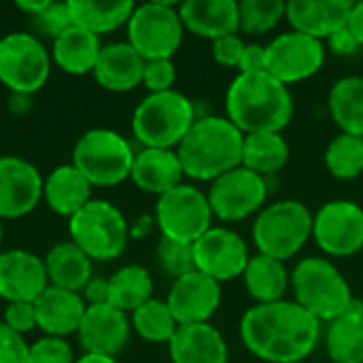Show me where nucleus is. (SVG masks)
Segmentation results:
<instances>
[{
    "instance_id": "53",
    "label": "nucleus",
    "mask_w": 363,
    "mask_h": 363,
    "mask_svg": "<svg viewBox=\"0 0 363 363\" xmlns=\"http://www.w3.org/2000/svg\"><path fill=\"white\" fill-rule=\"evenodd\" d=\"M0 38H2V36H0Z\"/></svg>"
},
{
    "instance_id": "39",
    "label": "nucleus",
    "mask_w": 363,
    "mask_h": 363,
    "mask_svg": "<svg viewBox=\"0 0 363 363\" xmlns=\"http://www.w3.org/2000/svg\"><path fill=\"white\" fill-rule=\"evenodd\" d=\"M72 347L66 338H51L43 336L30 345L28 363H74Z\"/></svg>"
},
{
    "instance_id": "40",
    "label": "nucleus",
    "mask_w": 363,
    "mask_h": 363,
    "mask_svg": "<svg viewBox=\"0 0 363 363\" xmlns=\"http://www.w3.org/2000/svg\"><path fill=\"white\" fill-rule=\"evenodd\" d=\"M177 66L172 60H147L143 70V85L149 94H162L174 89Z\"/></svg>"
},
{
    "instance_id": "14",
    "label": "nucleus",
    "mask_w": 363,
    "mask_h": 363,
    "mask_svg": "<svg viewBox=\"0 0 363 363\" xmlns=\"http://www.w3.org/2000/svg\"><path fill=\"white\" fill-rule=\"evenodd\" d=\"M313 238L330 257H351L363 249V208L353 200L325 202L313 215Z\"/></svg>"
},
{
    "instance_id": "32",
    "label": "nucleus",
    "mask_w": 363,
    "mask_h": 363,
    "mask_svg": "<svg viewBox=\"0 0 363 363\" xmlns=\"http://www.w3.org/2000/svg\"><path fill=\"white\" fill-rule=\"evenodd\" d=\"M328 108L342 134L363 138V77L338 79L330 89Z\"/></svg>"
},
{
    "instance_id": "19",
    "label": "nucleus",
    "mask_w": 363,
    "mask_h": 363,
    "mask_svg": "<svg viewBox=\"0 0 363 363\" xmlns=\"http://www.w3.org/2000/svg\"><path fill=\"white\" fill-rule=\"evenodd\" d=\"M49 285L43 257L26 249L0 253V298L6 304L34 302Z\"/></svg>"
},
{
    "instance_id": "4",
    "label": "nucleus",
    "mask_w": 363,
    "mask_h": 363,
    "mask_svg": "<svg viewBox=\"0 0 363 363\" xmlns=\"http://www.w3.org/2000/svg\"><path fill=\"white\" fill-rule=\"evenodd\" d=\"M196 119L194 102L170 89L140 100L132 113V132L143 149H177Z\"/></svg>"
},
{
    "instance_id": "49",
    "label": "nucleus",
    "mask_w": 363,
    "mask_h": 363,
    "mask_svg": "<svg viewBox=\"0 0 363 363\" xmlns=\"http://www.w3.org/2000/svg\"><path fill=\"white\" fill-rule=\"evenodd\" d=\"M49 4H51V0H17V2H15V6H17L19 11L32 15L34 19L45 11Z\"/></svg>"
},
{
    "instance_id": "29",
    "label": "nucleus",
    "mask_w": 363,
    "mask_h": 363,
    "mask_svg": "<svg viewBox=\"0 0 363 363\" xmlns=\"http://www.w3.org/2000/svg\"><path fill=\"white\" fill-rule=\"evenodd\" d=\"M325 349L332 363H363V302L353 300L345 315L328 323Z\"/></svg>"
},
{
    "instance_id": "21",
    "label": "nucleus",
    "mask_w": 363,
    "mask_h": 363,
    "mask_svg": "<svg viewBox=\"0 0 363 363\" xmlns=\"http://www.w3.org/2000/svg\"><path fill=\"white\" fill-rule=\"evenodd\" d=\"M36 328L51 338H66L79 332L87 304L81 294L47 285V289L34 300Z\"/></svg>"
},
{
    "instance_id": "44",
    "label": "nucleus",
    "mask_w": 363,
    "mask_h": 363,
    "mask_svg": "<svg viewBox=\"0 0 363 363\" xmlns=\"http://www.w3.org/2000/svg\"><path fill=\"white\" fill-rule=\"evenodd\" d=\"M245 47H247V43L238 34H230V36L213 40V57L217 64H221L225 68H238Z\"/></svg>"
},
{
    "instance_id": "48",
    "label": "nucleus",
    "mask_w": 363,
    "mask_h": 363,
    "mask_svg": "<svg viewBox=\"0 0 363 363\" xmlns=\"http://www.w3.org/2000/svg\"><path fill=\"white\" fill-rule=\"evenodd\" d=\"M349 28L355 34V38L359 40V45L363 47V0L362 2H353L351 9V17H349Z\"/></svg>"
},
{
    "instance_id": "34",
    "label": "nucleus",
    "mask_w": 363,
    "mask_h": 363,
    "mask_svg": "<svg viewBox=\"0 0 363 363\" xmlns=\"http://www.w3.org/2000/svg\"><path fill=\"white\" fill-rule=\"evenodd\" d=\"M153 298V279L145 266L130 264L108 277V304L121 313H134Z\"/></svg>"
},
{
    "instance_id": "23",
    "label": "nucleus",
    "mask_w": 363,
    "mask_h": 363,
    "mask_svg": "<svg viewBox=\"0 0 363 363\" xmlns=\"http://www.w3.org/2000/svg\"><path fill=\"white\" fill-rule=\"evenodd\" d=\"M143 70H145L143 55L125 40V43L104 45L100 49L91 74L102 89L123 94L143 83Z\"/></svg>"
},
{
    "instance_id": "12",
    "label": "nucleus",
    "mask_w": 363,
    "mask_h": 363,
    "mask_svg": "<svg viewBox=\"0 0 363 363\" xmlns=\"http://www.w3.org/2000/svg\"><path fill=\"white\" fill-rule=\"evenodd\" d=\"M213 217L221 221H242L266 206L268 181L245 166L215 179L206 191Z\"/></svg>"
},
{
    "instance_id": "51",
    "label": "nucleus",
    "mask_w": 363,
    "mask_h": 363,
    "mask_svg": "<svg viewBox=\"0 0 363 363\" xmlns=\"http://www.w3.org/2000/svg\"><path fill=\"white\" fill-rule=\"evenodd\" d=\"M74 363H119L117 357H106V355H89L83 353V357H79Z\"/></svg>"
},
{
    "instance_id": "11",
    "label": "nucleus",
    "mask_w": 363,
    "mask_h": 363,
    "mask_svg": "<svg viewBox=\"0 0 363 363\" xmlns=\"http://www.w3.org/2000/svg\"><path fill=\"white\" fill-rule=\"evenodd\" d=\"M153 217L164 238L189 245L213 228V211L206 194L187 183L160 196Z\"/></svg>"
},
{
    "instance_id": "18",
    "label": "nucleus",
    "mask_w": 363,
    "mask_h": 363,
    "mask_svg": "<svg viewBox=\"0 0 363 363\" xmlns=\"http://www.w3.org/2000/svg\"><path fill=\"white\" fill-rule=\"evenodd\" d=\"M130 317L111 304L87 306L77 338L83 353L117 357L130 340Z\"/></svg>"
},
{
    "instance_id": "2",
    "label": "nucleus",
    "mask_w": 363,
    "mask_h": 363,
    "mask_svg": "<svg viewBox=\"0 0 363 363\" xmlns=\"http://www.w3.org/2000/svg\"><path fill=\"white\" fill-rule=\"evenodd\" d=\"M225 117L242 132H283L294 117V96L266 70L238 74L225 94Z\"/></svg>"
},
{
    "instance_id": "28",
    "label": "nucleus",
    "mask_w": 363,
    "mask_h": 363,
    "mask_svg": "<svg viewBox=\"0 0 363 363\" xmlns=\"http://www.w3.org/2000/svg\"><path fill=\"white\" fill-rule=\"evenodd\" d=\"M43 262H45L49 285L60 289L81 294L83 287L94 279L91 272L94 262L72 240L53 245L43 257Z\"/></svg>"
},
{
    "instance_id": "45",
    "label": "nucleus",
    "mask_w": 363,
    "mask_h": 363,
    "mask_svg": "<svg viewBox=\"0 0 363 363\" xmlns=\"http://www.w3.org/2000/svg\"><path fill=\"white\" fill-rule=\"evenodd\" d=\"M266 70V45H247L238 62V74H251Z\"/></svg>"
},
{
    "instance_id": "42",
    "label": "nucleus",
    "mask_w": 363,
    "mask_h": 363,
    "mask_svg": "<svg viewBox=\"0 0 363 363\" xmlns=\"http://www.w3.org/2000/svg\"><path fill=\"white\" fill-rule=\"evenodd\" d=\"M2 323L6 328H11L15 334H19V336L32 332L36 328L34 302H13V304H6Z\"/></svg>"
},
{
    "instance_id": "27",
    "label": "nucleus",
    "mask_w": 363,
    "mask_h": 363,
    "mask_svg": "<svg viewBox=\"0 0 363 363\" xmlns=\"http://www.w3.org/2000/svg\"><path fill=\"white\" fill-rule=\"evenodd\" d=\"M100 49H102L100 36L79 26H70L57 38H53L51 60L66 74H74V77L91 74L98 62Z\"/></svg>"
},
{
    "instance_id": "43",
    "label": "nucleus",
    "mask_w": 363,
    "mask_h": 363,
    "mask_svg": "<svg viewBox=\"0 0 363 363\" xmlns=\"http://www.w3.org/2000/svg\"><path fill=\"white\" fill-rule=\"evenodd\" d=\"M30 345L0 321V363H28Z\"/></svg>"
},
{
    "instance_id": "37",
    "label": "nucleus",
    "mask_w": 363,
    "mask_h": 363,
    "mask_svg": "<svg viewBox=\"0 0 363 363\" xmlns=\"http://www.w3.org/2000/svg\"><path fill=\"white\" fill-rule=\"evenodd\" d=\"M287 2L283 0H245L238 2L240 32L247 34H266L279 26L285 17Z\"/></svg>"
},
{
    "instance_id": "31",
    "label": "nucleus",
    "mask_w": 363,
    "mask_h": 363,
    "mask_svg": "<svg viewBox=\"0 0 363 363\" xmlns=\"http://www.w3.org/2000/svg\"><path fill=\"white\" fill-rule=\"evenodd\" d=\"M72 26H79L96 36L128 26L136 4L130 0L96 2V0H66Z\"/></svg>"
},
{
    "instance_id": "16",
    "label": "nucleus",
    "mask_w": 363,
    "mask_h": 363,
    "mask_svg": "<svg viewBox=\"0 0 363 363\" xmlns=\"http://www.w3.org/2000/svg\"><path fill=\"white\" fill-rule=\"evenodd\" d=\"M38 168L23 157L0 155V219H19L30 215L43 200Z\"/></svg>"
},
{
    "instance_id": "30",
    "label": "nucleus",
    "mask_w": 363,
    "mask_h": 363,
    "mask_svg": "<svg viewBox=\"0 0 363 363\" xmlns=\"http://www.w3.org/2000/svg\"><path fill=\"white\" fill-rule=\"evenodd\" d=\"M242 277H245V287L249 296L257 304L281 302L291 285V277L285 268V262L262 255V253L249 259Z\"/></svg>"
},
{
    "instance_id": "7",
    "label": "nucleus",
    "mask_w": 363,
    "mask_h": 363,
    "mask_svg": "<svg viewBox=\"0 0 363 363\" xmlns=\"http://www.w3.org/2000/svg\"><path fill=\"white\" fill-rule=\"evenodd\" d=\"M134 155L125 136L108 128H94L77 140L70 164L91 187H115L130 179Z\"/></svg>"
},
{
    "instance_id": "38",
    "label": "nucleus",
    "mask_w": 363,
    "mask_h": 363,
    "mask_svg": "<svg viewBox=\"0 0 363 363\" xmlns=\"http://www.w3.org/2000/svg\"><path fill=\"white\" fill-rule=\"evenodd\" d=\"M157 264L174 281L189 274V272H194L196 270L194 245L170 240V238L162 236L160 242H157Z\"/></svg>"
},
{
    "instance_id": "46",
    "label": "nucleus",
    "mask_w": 363,
    "mask_h": 363,
    "mask_svg": "<svg viewBox=\"0 0 363 363\" xmlns=\"http://www.w3.org/2000/svg\"><path fill=\"white\" fill-rule=\"evenodd\" d=\"M328 47H330V51L336 53V55H353L362 45H359V40L355 38V34L351 32V28L345 26V28L336 30V32L328 38Z\"/></svg>"
},
{
    "instance_id": "35",
    "label": "nucleus",
    "mask_w": 363,
    "mask_h": 363,
    "mask_svg": "<svg viewBox=\"0 0 363 363\" xmlns=\"http://www.w3.org/2000/svg\"><path fill=\"white\" fill-rule=\"evenodd\" d=\"M132 330L151 345H168L179 330L177 319L172 317L166 300L151 298L140 308H136L130 317Z\"/></svg>"
},
{
    "instance_id": "41",
    "label": "nucleus",
    "mask_w": 363,
    "mask_h": 363,
    "mask_svg": "<svg viewBox=\"0 0 363 363\" xmlns=\"http://www.w3.org/2000/svg\"><path fill=\"white\" fill-rule=\"evenodd\" d=\"M36 21L45 34H49L51 38H57L64 30H68L72 26L68 2H53L51 0V4L36 17Z\"/></svg>"
},
{
    "instance_id": "17",
    "label": "nucleus",
    "mask_w": 363,
    "mask_h": 363,
    "mask_svg": "<svg viewBox=\"0 0 363 363\" xmlns=\"http://www.w3.org/2000/svg\"><path fill=\"white\" fill-rule=\"evenodd\" d=\"M166 304L179 325L208 323L221 306V283L194 270L172 281Z\"/></svg>"
},
{
    "instance_id": "47",
    "label": "nucleus",
    "mask_w": 363,
    "mask_h": 363,
    "mask_svg": "<svg viewBox=\"0 0 363 363\" xmlns=\"http://www.w3.org/2000/svg\"><path fill=\"white\" fill-rule=\"evenodd\" d=\"M81 298L87 306H102L108 304V279H91L83 291Z\"/></svg>"
},
{
    "instance_id": "8",
    "label": "nucleus",
    "mask_w": 363,
    "mask_h": 363,
    "mask_svg": "<svg viewBox=\"0 0 363 363\" xmlns=\"http://www.w3.org/2000/svg\"><path fill=\"white\" fill-rule=\"evenodd\" d=\"M70 240L91 259H117L130 240V223L108 200H91L68 219Z\"/></svg>"
},
{
    "instance_id": "26",
    "label": "nucleus",
    "mask_w": 363,
    "mask_h": 363,
    "mask_svg": "<svg viewBox=\"0 0 363 363\" xmlns=\"http://www.w3.org/2000/svg\"><path fill=\"white\" fill-rule=\"evenodd\" d=\"M43 200L55 215L70 219L91 202V183L72 164H62L45 179Z\"/></svg>"
},
{
    "instance_id": "6",
    "label": "nucleus",
    "mask_w": 363,
    "mask_h": 363,
    "mask_svg": "<svg viewBox=\"0 0 363 363\" xmlns=\"http://www.w3.org/2000/svg\"><path fill=\"white\" fill-rule=\"evenodd\" d=\"M313 238V213L300 200H279L266 204L253 221V242L257 253L287 262Z\"/></svg>"
},
{
    "instance_id": "50",
    "label": "nucleus",
    "mask_w": 363,
    "mask_h": 363,
    "mask_svg": "<svg viewBox=\"0 0 363 363\" xmlns=\"http://www.w3.org/2000/svg\"><path fill=\"white\" fill-rule=\"evenodd\" d=\"M153 221H155V217H149V215L140 217V219L130 228V236H134V238L147 236V234L151 232V228H153Z\"/></svg>"
},
{
    "instance_id": "13",
    "label": "nucleus",
    "mask_w": 363,
    "mask_h": 363,
    "mask_svg": "<svg viewBox=\"0 0 363 363\" xmlns=\"http://www.w3.org/2000/svg\"><path fill=\"white\" fill-rule=\"evenodd\" d=\"M325 62V45L319 38L283 32L266 45V72L283 85H296L315 77Z\"/></svg>"
},
{
    "instance_id": "22",
    "label": "nucleus",
    "mask_w": 363,
    "mask_h": 363,
    "mask_svg": "<svg viewBox=\"0 0 363 363\" xmlns=\"http://www.w3.org/2000/svg\"><path fill=\"white\" fill-rule=\"evenodd\" d=\"M183 28L200 38L217 40L240 32L236 0H187L179 4Z\"/></svg>"
},
{
    "instance_id": "1",
    "label": "nucleus",
    "mask_w": 363,
    "mask_h": 363,
    "mask_svg": "<svg viewBox=\"0 0 363 363\" xmlns=\"http://www.w3.org/2000/svg\"><path fill=\"white\" fill-rule=\"evenodd\" d=\"M319 338L321 321L289 300L255 304L240 319L242 345L266 363L304 362L317 349Z\"/></svg>"
},
{
    "instance_id": "25",
    "label": "nucleus",
    "mask_w": 363,
    "mask_h": 363,
    "mask_svg": "<svg viewBox=\"0 0 363 363\" xmlns=\"http://www.w3.org/2000/svg\"><path fill=\"white\" fill-rule=\"evenodd\" d=\"M183 166L177 149H140L134 155L130 179L134 185L153 196H164L183 183Z\"/></svg>"
},
{
    "instance_id": "20",
    "label": "nucleus",
    "mask_w": 363,
    "mask_h": 363,
    "mask_svg": "<svg viewBox=\"0 0 363 363\" xmlns=\"http://www.w3.org/2000/svg\"><path fill=\"white\" fill-rule=\"evenodd\" d=\"M351 9V0H291L285 6V19L294 32L325 40L349 26Z\"/></svg>"
},
{
    "instance_id": "24",
    "label": "nucleus",
    "mask_w": 363,
    "mask_h": 363,
    "mask_svg": "<svg viewBox=\"0 0 363 363\" xmlns=\"http://www.w3.org/2000/svg\"><path fill=\"white\" fill-rule=\"evenodd\" d=\"M172 363H228L230 351L223 334L211 323L179 325L168 342Z\"/></svg>"
},
{
    "instance_id": "5",
    "label": "nucleus",
    "mask_w": 363,
    "mask_h": 363,
    "mask_svg": "<svg viewBox=\"0 0 363 363\" xmlns=\"http://www.w3.org/2000/svg\"><path fill=\"white\" fill-rule=\"evenodd\" d=\"M296 304L321 323H330L347 313L355 300L345 274L325 257H306L291 272Z\"/></svg>"
},
{
    "instance_id": "15",
    "label": "nucleus",
    "mask_w": 363,
    "mask_h": 363,
    "mask_svg": "<svg viewBox=\"0 0 363 363\" xmlns=\"http://www.w3.org/2000/svg\"><path fill=\"white\" fill-rule=\"evenodd\" d=\"M196 270L217 283L234 281L245 274L251 259L245 238L230 228H211L194 242Z\"/></svg>"
},
{
    "instance_id": "33",
    "label": "nucleus",
    "mask_w": 363,
    "mask_h": 363,
    "mask_svg": "<svg viewBox=\"0 0 363 363\" xmlns=\"http://www.w3.org/2000/svg\"><path fill=\"white\" fill-rule=\"evenodd\" d=\"M289 162V143L281 132L245 134L242 166L259 177L277 174Z\"/></svg>"
},
{
    "instance_id": "54",
    "label": "nucleus",
    "mask_w": 363,
    "mask_h": 363,
    "mask_svg": "<svg viewBox=\"0 0 363 363\" xmlns=\"http://www.w3.org/2000/svg\"><path fill=\"white\" fill-rule=\"evenodd\" d=\"M330 363H332V362H330Z\"/></svg>"
},
{
    "instance_id": "10",
    "label": "nucleus",
    "mask_w": 363,
    "mask_h": 363,
    "mask_svg": "<svg viewBox=\"0 0 363 363\" xmlns=\"http://www.w3.org/2000/svg\"><path fill=\"white\" fill-rule=\"evenodd\" d=\"M49 72V51L34 34L11 32L0 38V83L11 94H36L45 87Z\"/></svg>"
},
{
    "instance_id": "36",
    "label": "nucleus",
    "mask_w": 363,
    "mask_h": 363,
    "mask_svg": "<svg viewBox=\"0 0 363 363\" xmlns=\"http://www.w3.org/2000/svg\"><path fill=\"white\" fill-rule=\"evenodd\" d=\"M323 162L332 177L340 181L357 179L363 174V138L340 132L334 140H330Z\"/></svg>"
},
{
    "instance_id": "9",
    "label": "nucleus",
    "mask_w": 363,
    "mask_h": 363,
    "mask_svg": "<svg viewBox=\"0 0 363 363\" xmlns=\"http://www.w3.org/2000/svg\"><path fill=\"white\" fill-rule=\"evenodd\" d=\"M128 43L143 60H172L183 43V21L179 6L170 2L136 4L128 21Z\"/></svg>"
},
{
    "instance_id": "52",
    "label": "nucleus",
    "mask_w": 363,
    "mask_h": 363,
    "mask_svg": "<svg viewBox=\"0 0 363 363\" xmlns=\"http://www.w3.org/2000/svg\"><path fill=\"white\" fill-rule=\"evenodd\" d=\"M0 242H2V219H0Z\"/></svg>"
},
{
    "instance_id": "3",
    "label": "nucleus",
    "mask_w": 363,
    "mask_h": 363,
    "mask_svg": "<svg viewBox=\"0 0 363 363\" xmlns=\"http://www.w3.org/2000/svg\"><path fill=\"white\" fill-rule=\"evenodd\" d=\"M245 134L219 115L198 117L177 147L185 177L213 183L221 174L242 166Z\"/></svg>"
}]
</instances>
